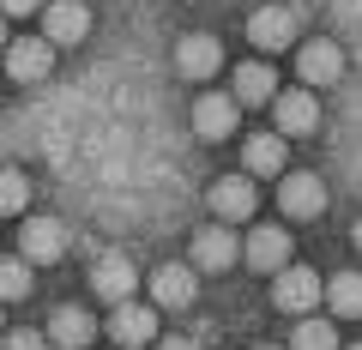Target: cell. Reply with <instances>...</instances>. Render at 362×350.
<instances>
[{
  "label": "cell",
  "instance_id": "obj_1",
  "mask_svg": "<svg viewBox=\"0 0 362 350\" xmlns=\"http://www.w3.org/2000/svg\"><path fill=\"white\" fill-rule=\"evenodd\" d=\"M66 247H73V235H66L61 218H25V230H18V259L25 266H54Z\"/></svg>",
  "mask_w": 362,
  "mask_h": 350
},
{
  "label": "cell",
  "instance_id": "obj_2",
  "mask_svg": "<svg viewBox=\"0 0 362 350\" xmlns=\"http://www.w3.org/2000/svg\"><path fill=\"white\" fill-rule=\"evenodd\" d=\"M278 284H272V302H278V314H314L320 308V272H308V266H278Z\"/></svg>",
  "mask_w": 362,
  "mask_h": 350
},
{
  "label": "cell",
  "instance_id": "obj_3",
  "mask_svg": "<svg viewBox=\"0 0 362 350\" xmlns=\"http://www.w3.org/2000/svg\"><path fill=\"white\" fill-rule=\"evenodd\" d=\"M278 211L284 218H320L326 211V182L308 175V169H290L284 182H278Z\"/></svg>",
  "mask_w": 362,
  "mask_h": 350
},
{
  "label": "cell",
  "instance_id": "obj_4",
  "mask_svg": "<svg viewBox=\"0 0 362 350\" xmlns=\"http://www.w3.org/2000/svg\"><path fill=\"white\" fill-rule=\"evenodd\" d=\"M97 332H109L121 350H139V344L157 338V308H145V302H115L109 326H97Z\"/></svg>",
  "mask_w": 362,
  "mask_h": 350
},
{
  "label": "cell",
  "instance_id": "obj_5",
  "mask_svg": "<svg viewBox=\"0 0 362 350\" xmlns=\"http://www.w3.org/2000/svg\"><path fill=\"white\" fill-rule=\"evenodd\" d=\"M85 30H90V6L85 0H49V6H42V42H49V49L85 42Z\"/></svg>",
  "mask_w": 362,
  "mask_h": 350
},
{
  "label": "cell",
  "instance_id": "obj_6",
  "mask_svg": "<svg viewBox=\"0 0 362 350\" xmlns=\"http://www.w3.org/2000/svg\"><path fill=\"white\" fill-rule=\"evenodd\" d=\"M272 115H278V139H302V133L320 127V103H314V91H278L272 97Z\"/></svg>",
  "mask_w": 362,
  "mask_h": 350
},
{
  "label": "cell",
  "instance_id": "obj_7",
  "mask_svg": "<svg viewBox=\"0 0 362 350\" xmlns=\"http://www.w3.org/2000/svg\"><path fill=\"white\" fill-rule=\"evenodd\" d=\"M254 206H259L254 175H223V182H211V211H218V223H247Z\"/></svg>",
  "mask_w": 362,
  "mask_h": 350
},
{
  "label": "cell",
  "instance_id": "obj_8",
  "mask_svg": "<svg viewBox=\"0 0 362 350\" xmlns=\"http://www.w3.org/2000/svg\"><path fill=\"white\" fill-rule=\"evenodd\" d=\"M247 42H254L259 54H278L296 42V13L290 6H259L254 18H247Z\"/></svg>",
  "mask_w": 362,
  "mask_h": 350
},
{
  "label": "cell",
  "instance_id": "obj_9",
  "mask_svg": "<svg viewBox=\"0 0 362 350\" xmlns=\"http://www.w3.org/2000/svg\"><path fill=\"white\" fill-rule=\"evenodd\" d=\"M133 284H139V272H133L127 254H97L90 259V290L103 302H133Z\"/></svg>",
  "mask_w": 362,
  "mask_h": 350
},
{
  "label": "cell",
  "instance_id": "obj_10",
  "mask_svg": "<svg viewBox=\"0 0 362 350\" xmlns=\"http://www.w3.org/2000/svg\"><path fill=\"white\" fill-rule=\"evenodd\" d=\"M242 259V242L230 235V223H206L194 235V272H230Z\"/></svg>",
  "mask_w": 362,
  "mask_h": 350
},
{
  "label": "cell",
  "instance_id": "obj_11",
  "mask_svg": "<svg viewBox=\"0 0 362 350\" xmlns=\"http://www.w3.org/2000/svg\"><path fill=\"white\" fill-rule=\"evenodd\" d=\"M6 66H13L18 85H42L54 73V49L42 37H18V42H6Z\"/></svg>",
  "mask_w": 362,
  "mask_h": 350
},
{
  "label": "cell",
  "instance_id": "obj_12",
  "mask_svg": "<svg viewBox=\"0 0 362 350\" xmlns=\"http://www.w3.org/2000/svg\"><path fill=\"white\" fill-rule=\"evenodd\" d=\"M235 121H242V109H235L230 91H206L194 103V133H199V139H230Z\"/></svg>",
  "mask_w": 362,
  "mask_h": 350
},
{
  "label": "cell",
  "instance_id": "obj_13",
  "mask_svg": "<svg viewBox=\"0 0 362 350\" xmlns=\"http://www.w3.org/2000/svg\"><path fill=\"white\" fill-rule=\"evenodd\" d=\"M175 66H181V78H211L223 66V42L206 37V30H194V37L175 42Z\"/></svg>",
  "mask_w": 362,
  "mask_h": 350
},
{
  "label": "cell",
  "instance_id": "obj_14",
  "mask_svg": "<svg viewBox=\"0 0 362 350\" xmlns=\"http://www.w3.org/2000/svg\"><path fill=\"white\" fill-rule=\"evenodd\" d=\"M151 296H157V308H194V296H199V272L194 266H157V278H151Z\"/></svg>",
  "mask_w": 362,
  "mask_h": 350
},
{
  "label": "cell",
  "instance_id": "obj_15",
  "mask_svg": "<svg viewBox=\"0 0 362 350\" xmlns=\"http://www.w3.org/2000/svg\"><path fill=\"white\" fill-rule=\"evenodd\" d=\"M242 259L254 266V272H278V266H290V235L278 230V223H259V230L242 242Z\"/></svg>",
  "mask_w": 362,
  "mask_h": 350
},
{
  "label": "cell",
  "instance_id": "obj_16",
  "mask_svg": "<svg viewBox=\"0 0 362 350\" xmlns=\"http://www.w3.org/2000/svg\"><path fill=\"white\" fill-rule=\"evenodd\" d=\"M49 344H61V350H90V338H97V320H90L78 302H66V308H54V320H49Z\"/></svg>",
  "mask_w": 362,
  "mask_h": 350
},
{
  "label": "cell",
  "instance_id": "obj_17",
  "mask_svg": "<svg viewBox=\"0 0 362 350\" xmlns=\"http://www.w3.org/2000/svg\"><path fill=\"white\" fill-rule=\"evenodd\" d=\"M278 97V73L266 61H247L235 66V109H254V103H272Z\"/></svg>",
  "mask_w": 362,
  "mask_h": 350
},
{
  "label": "cell",
  "instance_id": "obj_18",
  "mask_svg": "<svg viewBox=\"0 0 362 350\" xmlns=\"http://www.w3.org/2000/svg\"><path fill=\"white\" fill-rule=\"evenodd\" d=\"M338 73H344V54H338V42H308V49H302V85H308V91L338 85Z\"/></svg>",
  "mask_w": 362,
  "mask_h": 350
},
{
  "label": "cell",
  "instance_id": "obj_19",
  "mask_svg": "<svg viewBox=\"0 0 362 350\" xmlns=\"http://www.w3.org/2000/svg\"><path fill=\"white\" fill-rule=\"evenodd\" d=\"M284 145L290 139H278V133H254V139L242 145L247 175H284Z\"/></svg>",
  "mask_w": 362,
  "mask_h": 350
},
{
  "label": "cell",
  "instance_id": "obj_20",
  "mask_svg": "<svg viewBox=\"0 0 362 350\" xmlns=\"http://www.w3.org/2000/svg\"><path fill=\"white\" fill-rule=\"evenodd\" d=\"M320 302L338 314V320H356V314H362V278L356 272H338L332 284H320Z\"/></svg>",
  "mask_w": 362,
  "mask_h": 350
},
{
  "label": "cell",
  "instance_id": "obj_21",
  "mask_svg": "<svg viewBox=\"0 0 362 350\" xmlns=\"http://www.w3.org/2000/svg\"><path fill=\"white\" fill-rule=\"evenodd\" d=\"M30 206V175L13 163H0V218H18Z\"/></svg>",
  "mask_w": 362,
  "mask_h": 350
},
{
  "label": "cell",
  "instance_id": "obj_22",
  "mask_svg": "<svg viewBox=\"0 0 362 350\" xmlns=\"http://www.w3.org/2000/svg\"><path fill=\"white\" fill-rule=\"evenodd\" d=\"M290 350H338L332 320H314V314H302V326L290 332Z\"/></svg>",
  "mask_w": 362,
  "mask_h": 350
},
{
  "label": "cell",
  "instance_id": "obj_23",
  "mask_svg": "<svg viewBox=\"0 0 362 350\" xmlns=\"http://www.w3.org/2000/svg\"><path fill=\"white\" fill-rule=\"evenodd\" d=\"M30 296V266L25 259H0V302H18Z\"/></svg>",
  "mask_w": 362,
  "mask_h": 350
},
{
  "label": "cell",
  "instance_id": "obj_24",
  "mask_svg": "<svg viewBox=\"0 0 362 350\" xmlns=\"http://www.w3.org/2000/svg\"><path fill=\"white\" fill-rule=\"evenodd\" d=\"M0 350H49V338L37 326H25V332H0Z\"/></svg>",
  "mask_w": 362,
  "mask_h": 350
},
{
  "label": "cell",
  "instance_id": "obj_25",
  "mask_svg": "<svg viewBox=\"0 0 362 350\" xmlns=\"http://www.w3.org/2000/svg\"><path fill=\"white\" fill-rule=\"evenodd\" d=\"M42 0H0V18H25V13H37Z\"/></svg>",
  "mask_w": 362,
  "mask_h": 350
},
{
  "label": "cell",
  "instance_id": "obj_26",
  "mask_svg": "<svg viewBox=\"0 0 362 350\" xmlns=\"http://www.w3.org/2000/svg\"><path fill=\"white\" fill-rule=\"evenodd\" d=\"M157 350H199V338H181V332H169V338H163Z\"/></svg>",
  "mask_w": 362,
  "mask_h": 350
},
{
  "label": "cell",
  "instance_id": "obj_27",
  "mask_svg": "<svg viewBox=\"0 0 362 350\" xmlns=\"http://www.w3.org/2000/svg\"><path fill=\"white\" fill-rule=\"evenodd\" d=\"M6 42H13V37H6V18H0V49H6Z\"/></svg>",
  "mask_w": 362,
  "mask_h": 350
},
{
  "label": "cell",
  "instance_id": "obj_28",
  "mask_svg": "<svg viewBox=\"0 0 362 350\" xmlns=\"http://www.w3.org/2000/svg\"><path fill=\"white\" fill-rule=\"evenodd\" d=\"M254 350H278V344H254Z\"/></svg>",
  "mask_w": 362,
  "mask_h": 350
},
{
  "label": "cell",
  "instance_id": "obj_29",
  "mask_svg": "<svg viewBox=\"0 0 362 350\" xmlns=\"http://www.w3.org/2000/svg\"><path fill=\"white\" fill-rule=\"evenodd\" d=\"M0 332H6V320H0Z\"/></svg>",
  "mask_w": 362,
  "mask_h": 350
},
{
  "label": "cell",
  "instance_id": "obj_30",
  "mask_svg": "<svg viewBox=\"0 0 362 350\" xmlns=\"http://www.w3.org/2000/svg\"><path fill=\"white\" fill-rule=\"evenodd\" d=\"M344 350H356V344H344Z\"/></svg>",
  "mask_w": 362,
  "mask_h": 350
}]
</instances>
